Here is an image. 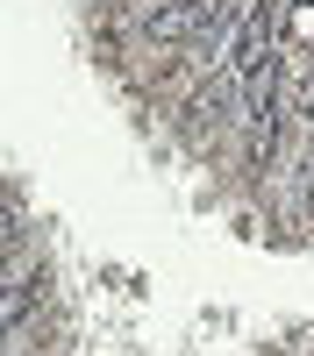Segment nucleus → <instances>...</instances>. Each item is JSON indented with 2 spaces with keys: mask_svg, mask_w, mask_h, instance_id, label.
Listing matches in <instances>:
<instances>
[{
  "mask_svg": "<svg viewBox=\"0 0 314 356\" xmlns=\"http://www.w3.org/2000/svg\"><path fill=\"white\" fill-rule=\"evenodd\" d=\"M221 22V0H164V8L143 15V36L150 43H193Z\"/></svg>",
  "mask_w": 314,
  "mask_h": 356,
  "instance_id": "2",
  "label": "nucleus"
},
{
  "mask_svg": "<svg viewBox=\"0 0 314 356\" xmlns=\"http://www.w3.org/2000/svg\"><path fill=\"white\" fill-rule=\"evenodd\" d=\"M278 22H285V0H257V8L236 22V43H228L221 65H236L243 79H250L257 65H272V50H278Z\"/></svg>",
  "mask_w": 314,
  "mask_h": 356,
  "instance_id": "1",
  "label": "nucleus"
},
{
  "mask_svg": "<svg viewBox=\"0 0 314 356\" xmlns=\"http://www.w3.org/2000/svg\"><path fill=\"white\" fill-rule=\"evenodd\" d=\"M36 300H43V278H36V271H22V278H8V285H0V342H8L22 321L36 314Z\"/></svg>",
  "mask_w": 314,
  "mask_h": 356,
  "instance_id": "3",
  "label": "nucleus"
},
{
  "mask_svg": "<svg viewBox=\"0 0 314 356\" xmlns=\"http://www.w3.org/2000/svg\"><path fill=\"white\" fill-rule=\"evenodd\" d=\"M285 8H314V0H285Z\"/></svg>",
  "mask_w": 314,
  "mask_h": 356,
  "instance_id": "5",
  "label": "nucleus"
},
{
  "mask_svg": "<svg viewBox=\"0 0 314 356\" xmlns=\"http://www.w3.org/2000/svg\"><path fill=\"white\" fill-rule=\"evenodd\" d=\"M15 243H22V228H15V214H8V207H0V257H8Z\"/></svg>",
  "mask_w": 314,
  "mask_h": 356,
  "instance_id": "4",
  "label": "nucleus"
}]
</instances>
